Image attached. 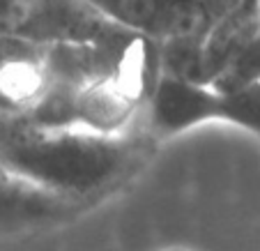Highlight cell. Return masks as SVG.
Returning <instances> with one entry per match:
<instances>
[{"label":"cell","mask_w":260,"mask_h":251,"mask_svg":"<svg viewBox=\"0 0 260 251\" xmlns=\"http://www.w3.org/2000/svg\"><path fill=\"white\" fill-rule=\"evenodd\" d=\"M134 150L127 132L106 134L81 124L28 122L0 138V162L79 201L118 182Z\"/></svg>","instance_id":"cell-1"},{"label":"cell","mask_w":260,"mask_h":251,"mask_svg":"<svg viewBox=\"0 0 260 251\" xmlns=\"http://www.w3.org/2000/svg\"><path fill=\"white\" fill-rule=\"evenodd\" d=\"M147 37L134 40L120 49L113 67L79 83L51 88L30 111L32 124H81L97 132H127L145 95Z\"/></svg>","instance_id":"cell-2"},{"label":"cell","mask_w":260,"mask_h":251,"mask_svg":"<svg viewBox=\"0 0 260 251\" xmlns=\"http://www.w3.org/2000/svg\"><path fill=\"white\" fill-rule=\"evenodd\" d=\"M147 109L150 124L161 136H175L210 122L260 134V76L240 85H219L164 72Z\"/></svg>","instance_id":"cell-3"},{"label":"cell","mask_w":260,"mask_h":251,"mask_svg":"<svg viewBox=\"0 0 260 251\" xmlns=\"http://www.w3.org/2000/svg\"><path fill=\"white\" fill-rule=\"evenodd\" d=\"M104 19L147 40L201 44L212 28L207 0H81Z\"/></svg>","instance_id":"cell-4"},{"label":"cell","mask_w":260,"mask_h":251,"mask_svg":"<svg viewBox=\"0 0 260 251\" xmlns=\"http://www.w3.org/2000/svg\"><path fill=\"white\" fill-rule=\"evenodd\" d=\"M81 203L0 162V231L49 226L69 219Z\"/></svg>","instance_id":"cell-5"},{"label":"cell","mask_w":260,"mask_h":251,"mask_svg":"<svg viewBox=\"0 0 260 251\" xmlns=\"http://www.w3.org/2000/svg\"><path fill=\"white\" fill-rule=\"evenodd\" d=\"M32 12L35 0H0V37L23 33Z\"/></svg>","instance_id":"cell-6"},{"label":"cell","mask_w":260,"mask_h":251,"mask_svg":"<svg viewBox=\"0 0 260 251\" xmlns=\"http://www.w3.org/2000/svg\"><path fill=\"white\" fill-rule=\"evenodd\" d=\"M255 7H258V16H260V0H255Z\"/></svg>","instance_id":"cell-7"}]
</instances>
